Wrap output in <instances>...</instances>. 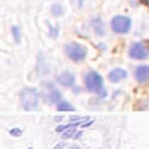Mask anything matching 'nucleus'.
Returning a JSON list of instances; mask_svg holds the SVG:
<instances>
[{"mask_svg":"<svg viewBox=\"0 0 149 149\" xmlns=\"http://www.w3.org/2000/svg\"><path fill=\"white\" fill-rule=\"evenodd\" d=\"M65 52L67 54V56L73 60V61H75V62H79V61H82L85 60L86 57V48L80 45L79 43H68L65 48Z\"/></svg>","mask_w":149,"mask_h":149,"instance_id":"3","label":"nucleus"},{"mask_svg":"<svg viewBox=\"0 0 149 149\" xmlns=\"http://www.w3.org/2000/svg\"><path fill=\"white\" fill-rule=\"evenodd\" d=\"M28 149H33V148H32V147H30V148H28Z\"/></svg>","mask_w":149,"mask_h":149,"instance_id":"20","label":"nucleus"},{"mask_svg":"<svg viewBox=\"0 0 149 149\" xmlns=\"http://www.w3.org/2000/svg\"><path fill=\"white\" fill-rule=\"evenodd\" d=\"M131 28V19L125 16H116L111 20V29L116 33H127Z\"/></svg>","mask_w":149,"mask_h":149,"instance_id":"4","label":"nucleus"},{"mask_svg":"<svg viewBox=\"0 0 149 149\" xmlns=\"http://www.w3.org/2000/svg\"><path fill=\"white\" fill-rule=\"evenodd\" d=\"M66 147V143L65 142H60V143H57L53 149H63Z\"/></svg>","mask_w":149,"mask_h":149,"instance_id":"16","label":"nucleus"},{"mask_svg":"<svg viewBox=\"0 0 149 149\" xmlns=\"http://www.w3.org/2000/svg\"><path fill=\"white\" fill-rule=\"evenodd\" d=\"M79 3H80V5L82 4V0H79Z\"/></svg>","mask_w":149,"mask_h":149,"instance_id":"19","label":"nucleus"},{"mask_svg":"<svg viewBox=\"0 0 149 149\" xmlns=\"http://www.w3.org/2000/svg\"><path fill=\"white\" fill-rule=\"evenodd\" d=\"M22 134H23V130L19 128H13L10 130V135L13 136V137H19V136H22Z\"/></svg>","mask_w":149,"mask_h":149,"instance_id":"14","label":"nucleus"},{"mask_svg":"<svg viewBox=\"0 0 149 149\" xmlns=\"http://www.w3.org/2000/svg\"><path fill=\"white\" fill-rule=\"evenodd\" d=\"M12 33H13V37H15V41L18 43L20 41V32H19V29L17 26H13L12 28Z\"/></svg>","mask_w":149,"mask_h":149,"instance_id":"15","label":"nucleus"},{"mask_svg":"<svg viewBox=\"0 0 149 149\" xmlns=\"http://www.w3.org/2000/svg\"><path fill=\"white\" fill-rule=\"evenodd\" d=\"M62 119H63V117H61V116H57V117H55V118H54V120H55V122H61Z\"/></svg>","mask_w":149,"mask_h":149,"instance_id":"17","label":"nucleus"},{"mask_svg":"<svg viewBox=\"0 0 149 149\" xmlns=\"http://www.w3.org/2000/svg\"><path fill=\"white\" fill-rule=\"evenodd\" d=\"M52 12L54 16H62V13H63V8H62L61 5H53L52 7Z\"/></svg>","mask_w":149,"mask_h":149,"instance_id":"12","label":"nucleus"},{"mask_svg":"<svg viewBox=\"0 0 149 149\" xmlns=\"http://www.w3.org/2000/svg\"><path fill=\"white\" fill-rule=\"evenodd\" d=\"M57 81H58L60 85L63 86V87H72V86L74 85V82H75V77H74L73 73L63 72L58 75Z\"/></svg>","mask_w":149,"mask_h":149,"instance_id":"7","label":"nucleus"},{"mask_svg":"<svg viewBox=\"0 0 149 149\" xmlns=\"http://www.w3.org/2000/svg\"><path fill=\"white\" fill-rule=\"evenodd\" d=\"M135 78L140 84L147 82L149 80V66L147 65L139 66L135 70Z\"/></svg>","mask_w":149,"mask_h":149,"instance_id":"6","label":"nucleus"},{"mask_svg":"<svg viewBox=\"0 0 149 149\" xmlns=\"http://www.w3.org/2000/svg\"><path fill=\"white\" fill-rule=\"evenodd\" d=\"M127 75H128V74H127V72L124 70V69H122V68H115V69H112V70L109 73V80L111 82H118V81H120L123 79H125Z\"/></svg>","mask_w":149,"mask_h":149,"instance_id":"8","label":"nucleus"},{"mask_svg":"<svg viewBox=\"0 0 149 149\" xmlns=\"http://www.w3.org/2000/svg\"><path fill=\"white\" fill-rule=\"evenodd\" d=\"M20 104L24 110L26 111H33L38 107V92L33 87H24L20 93Z\"/></svg>","mask_w":149,"mask_h":149,"instance_id":"1","label":"nucleus"},{"mask_svg":"<svg viewBox=\"0 0 149 149\" xmlns=\"http://www.w3.org/2000/svg\"><path fill=\"white\" fill-rule=\"evenodd\" d=\"M60 99H61V94L57 90H53L50 92V100L53 103H58L60 102Z\"/></svg>","mask_w":149,"mask_h":149,"instance_id":"11","label":"nucleus"},{"mask_svg":"<svg viewBox=\"0 0 149 149\" xmlns=\"http://www.w3.org/2000/svg\"><path fill=\"white\" fill-rule=\"evenodd\" d=\"M57 111H60V112H72V111H74V107L66 100H61L57 103Z\"/></svg>","mask_w":149,"mask_h":149,"instance_id":"9","label":"nucleus"},{"mask_svg":"<svg viewBox=\"0 0 149 149\" xmlns=\"http://www.w3.org/2000/svg\"><path fill=\"white\" fill-rule=\"evenodd\" d=\"M85 86L87 91L100 94V95H106L105 90L103 87V78L99 75L97 72H90L86 74L85 77Z\"/></svg>","mask_w":149,"mask_h":149,"instance_id":"2","label":"nucleus"},{"mask_svg":"<svg viewBox=\"0 0 149 149\" xmlns=\"http://www.w3.org/2000/svg\"><path fill=\"white\" fill-rule=\"evenodd\" d=\"M129 56L135 60H146L149 56V52L143 43H134L129 48Z\"/></svg>","mask_w":149,"mask_h":149,"instance_id":"5","label":"nucleus"},{"mask_svg":"<svg viewBox=\"0 0 149 149\" xmlns=\"http://www.w3.org/2000/svg\"><path fill=\"white\" fill-rule=\"evenodd\" d=\"M92 24H93V29H94V31H95L99 36H102V35L104 33V25H103L102 20H100V19H94Z\"/></svg>","mask_w":149,"mask_h":149,"instance_id":"10","label":"nucleus"},{"mask_svg":"<svg viewBox=\"0 0 149 149\" xmlns=\"http://www.w3.org/2000/svg\"><path fill=\"white\" fill-rule=\"evenodd\" d=\"M69 149H79V146H75V144H73L69 147Z\"/></svg>","mask_w":149,"mask_h":149,"instance_id":"18","label":"nucleus"},{"mask_svg":"<svg viewBox=\"0 0 149 149\" xmlns=\"http://www.w3.org/2000/svg\"><path fill=\"white\" fill-rule=\"evenodd\" d=\"M75 131H77L75 128H69V129H67L63 134H62V139H69L70 136H72L74 132H75Z\"/></svg>","mask_w":149,"mask_h":149,"instance_id":"13","label":"nucleus"}]
</instances>
